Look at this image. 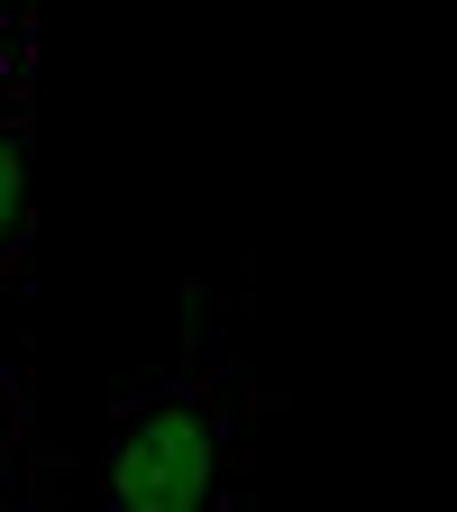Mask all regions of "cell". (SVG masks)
I'll use <instances>...</instances> for the list:
<instances>
[{"label":"cell","mask_w":457,"mask_h":512,"mask_svg":"<svg viewBox=\"0 0 457 512\" xmlns=\"http://www.w3.org/2000/svg\"><path fill=\"white\" fill-rule=\"evenodd\" d=\"M256 375L229 330L192 320V366L119 394L101 421V512H247L256 503Z\"/></svg>","instance_id":"obj_1"},{"label":"cell","mask_w":457,"mask_h":512,"mask_svg":"<svg viewBox=\"0 0 457 512\" xmlns=\"http://www.w3.org/2000/svg\"><path fill=\"white\" fill-rule=\"evenodd\" d=\"M0 512H19V494H0Z\"/></svg>","instance_id":"obj_4"},{"label":"cell","mask_w":457,"mask_h":512,"mask_svg":"<svg viewBox=\"0 0 457 512\" xmlns=\"http://www.w3.org/2000/svg\"><path fill=\"white\" fill-rule=\"evenodd\" d=\"M19 467H28V375L0 348V494H19Z\"/></svg>","instance_id":"obj_3"},{"label":"cell","mask_w":457,"mask_h":512,"mask_svg":"<svg viewBox=\"0 0 457 512\" xmlns=\"http://www.w3.org/2000/svg\"><path fill=\"white\" fill-rule=\"evenodd\" d=\"M37 238V147H28V110H0V275L28 256Z\"/></svg>","instance_id":"obj_2"}]
</instances>
